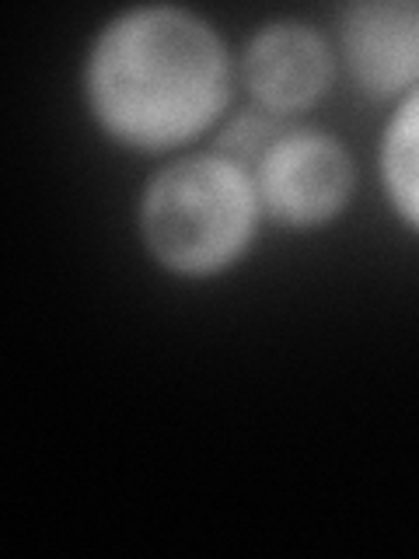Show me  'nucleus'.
Instances as JSON below:
<instances>
[{"label": "nucleus", "mask_w": 419, "mask_h": 559, "mask_svg": "<svg viewBox=\"0 0 419 559\" xmlns=\"http://www.w3.org/2000/svg\"><path fill=\"white\" fill-rule=\"evenodd\" d=\"M238 67L220 32L179 4L109 17L84 57V105L112 144L171 154L210 133L231 105Z\"/></svg>", "instance_id": "f257e3e1"}, {"label": "nucleus", "mask_w": 419, "mask_h": 559, "mask_svg": "<svg viewBox=\"0 0 419 559\" xmlns=\"http://www.w3.org/2000/svg\"><path fill=\"white\" fill-rule=\"evenodd\" d=\"M252 171L217 151L182 154L157 168L140 192V241L171 276L227 273L252 249L259 221Z\"/></svg>", "instance_id": "f03ea898"}, {"label": "nucleus", "mask_w": 419, "mask_h": 559, "mask_svg": "<svg viewBox=\"0 0 419 559\" xmlns=\"http://www.w3.org/2000/svg\"><path fill=\"white\" fill-rule=\"evenodd\" d=\"M262 214L287 231L325 227L354 200L357 165L336 133L284 127L252 171Z\"/></svg>", "instance_id": "7ed1b4c3"}, {"label": "nucleus", "mask_w": 419, "mask_h": 559, "mask_svg": "<svg viewBox=\"0 0 419 559\" xmlns=\"http://www.w3.org/2000/svg\"><path fill=\"white\" fill-rule=\"evenodd\" d=\"M336 49L319 28L279 17L249 35L238 57V78L255 109L287 119L325 98L336 78Z\"/></svg>", "instance_id": "20e7f679"}, {"label": "nucleus", "mask_w": 419, "mask_h": 559, "mask_svg": "<svg viewBox=\"0 0 419 559\" xmlns=\"http://www.w3.org/2000/svg\"><path fill=\"white\" fill-rule=\"evenodd\" d=\"M336 52L360 95L402 102L419 87V0H363L339 14Z\"/></svg>", "instance_id": "39448f33"}, {"label": "nucleus", "mask_w": 419, "mask_h": 559, "mask_svg": "<svg viewBox=\"0 0 419 559\" xmlns=\"http://www.w3.org/2000/svg\"><path fill=\"white\" fill-rule=\"evenodd\" d=\"M378 179L398 224L419 235V87L392 105L378 144Z\"/></svg>", "instance_id": "423d86ee"}, {"label": "nucleus", "mask_w": 419, "mask_h": 559, "mask_svg": "<svg viewBox=\"0 0 419 559\" xmlns=\"http://www.w3.org/2000/svg\"><path fill=\"white\" fill-rule=\"evenodd\" d=\"M284 133L279 119L262 112V109H249V112H238L224 122V130L217 133V154L231 157V162L244 165L249 171H255V165L262 162V154L270 151L273 140Z\"/></svg>", "instance_id": "0eeeda50"}]
</instances>
